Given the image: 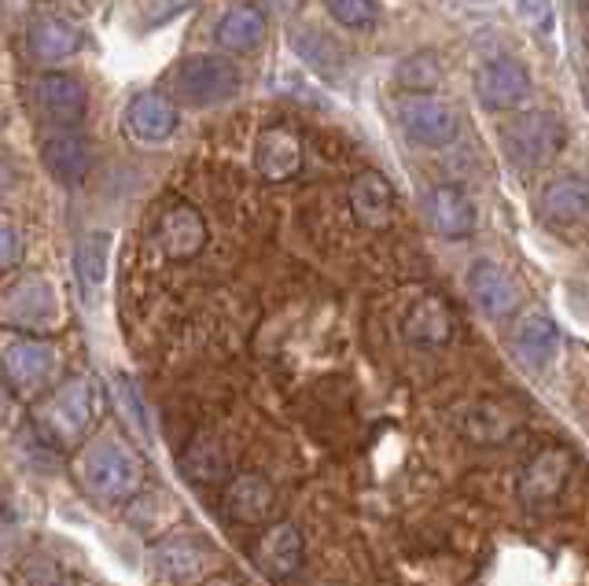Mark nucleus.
I'll list each match as a JSON object with an SVG mask.
<instances>
[{
    "mask_svg": "<svg viewBox=\"0 0 589 586\" xmlns=\"http://www.w3.org/2000/svg\"><path fill=\"white\" fill-rule=\"evenodd\" d=\"M108 410L103 384L92 373H71L55 381L33 406V424L52 446H82Z\"/></svg>",
    "mask_w": 589,
    "mask_h": 586,
    "instance_id": "f257e3e1",
    "label": "nucleus"
},
{
    "mask_svg": "<svg viewBox=\"0 0 589 586\" xmlns=\"http://www.w3.org/2000/svg\"><path fill=\"white\" fill-rule=\"evenodd\" d=\"M78 479H82V487L92 502L108 505V509H119V505H130L136 494L144 491L148 462L133 443L103 435V440L82 443V454H78Z\"/></svg>",
    "mask_w": 589,
    "mask_h": 586,
    "instance_id": "f03ea898",
    "label": "nucleus"
},
{
    "mask_svg": "<svg viewBox=\"0 0 589 586\" xmlns=\"http://www.w3.org/2000/svg\"><path fill=\"white\" fill-rule=\"evenodd\" d=\"M60 376V347L49 336H19L8 332L0 340V384L11 398L38 402Z\"/></svg>",
    "mask_w": 589,
    "mask_h": 586,
    "instance_id": "7ed1b4c3",
    "label": "nucleus"
},
{
    "mask_svg": "<svg viewBox=\"0 0 589 586\" xmlns=\"http://www.w3.org/2000/svg\"><path fill=\"white\" fill-rule=\"evenodd\" d=\"M505 159L524 174L546 170L568 148V125L552 111H516L498 125Z\"/></svg>",
    "mask_w": 589,
    "mask_h": 586,
    "instance_id": "20e7f679",
    "label": "nucleus"
},
{
    "mask_svg": "<svg viewBox=\"0 0 589 586\" xmlns=\"http://www.w3.org/2000/svg\"><path fill=\"white\" fill-rule=\"evenodd\" d=\"M217 568H222V554L206 538L195 532H181V527L155 538L152 554H148V572L166 586L206 583L217 576Z\"/></svg>",
    "mask_w": 589,
    "mask_h": 586,
    "instance_id": "39448f33",
    "label": "nucleus"
},
{
    "mask_svg": "<svg viewBox=\"0 0 589 586\" xmlns=\"http://www.w3.org/2000/svg\"><path fill=\"white\" fill-rule=\"evenodd\" d=\"M173 97L189 108H222L244 89V71L225 55H184L170 74Z\"/></svg>",
    "mask_w": 589,
    "mask_h": 586,
    "instance_id": "423d86ee",
    "label": "nucleus"
},
{
    "mask_svg": "<svg viewBox=\"0 0 589 586\" xmlns=\"http://www.w3.org/2000/svg\"><path fill=\"white\" fill-rule=\"evenodd\" d=\"M60 321V295L44 273H22L0 292V325L19 336H49Z\"/></svg>",
    "mask_w": 589,
    "mask_h": 586,
    "instance_id": "0eeeda50",
    "label": "nucleus"
},
{
    "mask_svg": "<svg viewBox=\"0 0 589 586\" xmlns=\"http://www.w3.org/2000/svg\"><path fill=\"white\" fill-rule=\"evenodd\" d=\"M390 111L406 141L417 148H449L460 133L457 108L435 93H398Z\"/></svg>",
    "mask_w": 589,
    "mask_h": 586,
    "instance_id": "6e6552de",
    "label": "nucleus"
},
{
    "mask_svg": "<svg viewBox=\"0 0 589 586\" xmlns=\"http://www.w3.org/2000/svg\"><path fill=\"white\" fill-rule=\"evenodd\" d=\"M33 108L55 130H78L89 111V89L78 74L67 71H44L33 78Z\"/></svg>",
    "mask_w": 589,
    "mask_h": 586,
    "instance_id": "1a4fd4ad",
    "label": "nucleus"
},
{
    "mask_svg": "<svg viewBox=\"0 0 589 586\" xmlns=\"http://www.w3.org/2000/svg\"><path fill=\"white\" fill-rule=\"evenodd\" d=\"M211 229H206L203 211H195L192 203H170L155 222V244L163 247L170 262H192L203 255Z\"/></svg>",
    "mask_w": 589,
    "mask_h": 586,
    "instance_id": "9d476101",
    "label": "nucleus"
},
{
    "mask_svg": "<svg viewBox=\"0 0 589 586\" xmlns=\"http://www.w3.org/2000/svg\"><path fill=\"white\" fill-rule=\"evenodd\" d=\"M303 163H306V144L292 125L276 122L270 130H262L258 141H254V170L270 185H284V181L298 178Z\"/></svg>",
    "mask_w": 589,
    "mask_h": 586,
    "instance_id": "9b49d317",
    "label": "nucleus"
},
{
    "mask_svg": "<svg viewBox=\"0 0 589 586\" xmlns=\"http://www.w3.org/2000/svg\"><path fill=\"white\" fill-rule=\"evenodd\" d=\"M530 71L516 55H494L476 71V93L487 111H516L530 97Z\"/></svg>",
    "mask_w": 589,
    "mask_h": 586,
    "instance_id": "f8f14e48",
    "label": "nucleus"
},
{
    "mask_svg": "<svg viewBox=\"0 0 589 586\" xmlns=\"http://www.w3.org/2000/svg\"><path fill=\"white\" fill-rule=\"evenodd\" d=\"M575 473V457L563 446H546L538 451L519 473V498L527 505H552L560 502V494L568 491Z\"/></svg>",
    "mask_w": 589,
    "mask_h": 586,
    "instance_id": "ddd939ff",
    "label": "nucleus"
},
{
    "mask_svg": "<svg viewBox=\"0 0 589 586\" xmlns=\"http://www.w3.org/2000/svg\"><path fill=\"white\" fill-rule=\"evenodd\" d=\"M468 292H471V299H476V306L483 310V314L494 317V321L512 317L516 310L524 306V289H519V281L490 259L471 262Z\"/></svg>",
    "mask_w": 589,
    "mask_h": 586,
    "instance_id": "4468645a",
    "label": "nucleus"
},
{
    "mask_svg": "<svg viewBox=\"0 0 589 586\" xmlns=\"http://www.w3.org/2000/svg\"><path fill=\"white\" fill-rule=\"evenodd\" d=\"M254 565H258L270 579H292L303 572V560H306V538L298 532L295 524H270L265 532L258 535V543L251 549Z\"/></svg>",
    "mask_w": 589,
    "mask_h": 586,
    "instance_id": "2eb2a0df",
    "label": "nucleus"
},
{
    "mask_svg": "<svg viewBox=\"0 0 589 586\" xmlns=\"http://www.w3.org/2000/svg\"><path fill=\"white\" fill-rule=\"evenodd\" d=\"M586 211H589V192L579 174L552 178L538 195V218L552 233H571V229H579L586 222Z\"/></svg>",
    "mask_w": 589,
    "mask_h": 586,
    "instance_id": "dca6fc26",
    "label": "nucleus"
},
{
    "mask_svg": "<svg viewBox=\"0 0 589 586\" xmlns=\"http://www.w3.org/2000/svg\"><path fill=\"white\" fill-rule=\"evenodd\" d=\"M427 222L443 240H468L479 225V211L460 185H435L424 200Z\"/></svg>",
    "mask_w": 589,
    "mask_h": 586,
    "instance_id": "f3484780",
    "label": "nucleus"
},
{
    "mask_svg": "<svg viewBox=\"0 0 589 586\" xmlns=\"http://www.w3.org/2000/svg\"><path fill=\"white\" fill-rule=\"evenodd\" d=\"M125 125H130V133L136 137V141L163 144L177 133V125H181L177 103H173L166 93H159V89H144V93H136L130 103H125Z\"/></svg>",
    "mask_w": 589,
    "mask_h": 586,
    "instance_id": "a211bd4d",
    "label": "nucleus"
},
{
    "mask_svg": "<svg viewBox=\"0 0 589 586\" xmlns=\"http://www.w3.org/2000/svg\"><path fill=\"white\" fill-rule=\"evenodd\" d=\"M41 163L60 185H82L92 170V144L78 130H52L41 141Z\"/></svg>",
    "mask_w": 589,
    "mask_h": 586,
    "instance_id": "6ab92c4d",
    "label": "nucleus"
},
{
    "mask_svg": "<svg viewBox=\"0 0 589 586\" xmlns=\"http://www.w3.org/2000/svg\"><path fill=\"white\" fill-rule=\"evenodd\" d=\"M30 55L38 63H63L82 49V30L60 11H38L27 30Z\"/></svg>",
    "mask_w": 589,
    "mask_h": 586,
    "instance_id": "aec40b11",
    "label": "nucleus"
},
{
    "mask_svg": "<svg viewBox=\"0 0 589 586\" xmlns=\"http://www.w3.org/2000/svg\"><path fill=\"white\" fill-rule=\"evenodd\" d=\"M508 343H512V354L527 370H546L560 354V329L549 314L535 310V314H524L516 321L512 340Z\"/></svg>",
    "mask_w": 589,
    "mask_h": 586,
    "instance_id": "412c9836",
    "label": "nucleus"
},
{
    "mask_svg": "<svg viewBox=\"0 0 589 586\" xmlns=\"http://www.w3.org/2000/svg\"><path fill=\"white\" fill-rule=\"evenodd\" d=\"M395 206H398V195L384 174L365 170V174H357L351 181V211L357 218V225L376 229L379 233V229H387L395 222Z\"/></svg>",
    "mask_w": 589,
    "mask_h": 586,
    "instance_id": "4be33fe9",
    "label": "nucleus"
},
{
    "mask_svg": "<svg viewBox=\"0 0 589 586\" xmlns=\"http://www.w3.org/2000/svg\"><path fill=\"white\" fill-rule=\"evenodd\" d=\"M225 513L240 524H270L276 516V491L265 476L244 473L225 487Z\"/></svg>",
    "mask_w": 589,
    "mask_h": 586,
    "instance_id": "5701e85b",
    "label": "nucleus"
},
{
    "mask_svg": "<svg viewBox=\"0 0 589 586\" xmlns=\"http://www.w3.org/2000/svg\"><path fill=\"white\" fill-rule=\"evenodd\" d=\"M265 27H270V22H265V11L258 4H251V0H244V4H233L217 19L214 41L222 44L225 52L247 55L265 41Z\"/></svg>",
    "mask_w": 589,
    "mask_h": 586,
    "instance_id": "b1692460",
    "label": "nucleus"
},
{
    "mask_svg": "<svg viewBox=\"0 0 589 586\" xmlns=\"http://www.w3.org/2000/svg\"><path fill=\"white\" fill-rule=\"evenodd\" d=\"M406 336L417 343H427V347L449 343V336H454V314H449V306L438 295L420 299L406 317Z\"/></svg>",
    "mask_w": 589,
    "mask_h": 586,
    "instance_id": "393cba45",
    "label": "nucleus"
},
{
    "mask_svg": "<svg viewBox=\"0 0 589 586\" xmlns=\"http://www.w3.org/2000/svg\"><path fill=\"white\" fill-rule=\"evenodd\" d=\"M108 266H111V233H85L78 240L74 247V270H78V281H82V289L92 292L100 289L103 281H108Z\"/></svg>",
    "mask_w": 589,
    "mask_h": 586,
    "instance_id": "a878e982",
    "label": "nucleus"
},
{
    "mask_svg": "<svg viewBox=\"0 0 589 586\" xmlns=\"http://www.w3.org/2000/svg\"><path fill=\"white\" fill-rule=\"evenodd\" d=\"M292 44H295L298 60L309 63V67H314V71H321V74H336L339 67H343V49H339V44L332 41L325 30L309 27V22L292 33Z\"/></svg>",
    "mask_w": 589,
    "mask_h": 586,
    "instance_id": "bb28decb",
    "label": "nucleus"
},
{
    "mask_svg": "<svg viewBox=\"0 0 589 586\" xmlns=\"http://www.w3.org/2000/svg\"><path fill=\"white\" fill-rule=\"evenodd\" d=\"M438 78H443V67H438L431 52L406 55L395 71V82L402 85V93H431V89L438 85Z\"/></svg>",
    "mask_w": 589,
    "mask_h": 586,
    "instance_id": "cd10ccee",
    "label": "nucleus"
},
{
    "mask_svg": "<svg viewBox=\"0 0 589 586\" xmlns=\"http://www.w3.org/2000/svg\"><path fill=\"white\" fill-rule=\"evenodd\" d=\"M328 16L346 30H368L379 19L376 0H325Z\"/></svg>",
    "mask_w": 589,
    "mask_h": 586,
    "instance_id": "c85d7f7f",
    "label": "nucleus"
},
{
    "mask_svg": "<svg viewBox=\"0 0 589 586\" xmlns=\"http://www.w3.org/2000/svg\"><path fill=\"white\" fill-rule=\"evenodd\" d=\"M516 16L524 19V27L538 30V33H552V0H516Z\"/></svg>",
    "mask_w": 589,
    "mask_h": 586,
    "instance_id": "c756f323",
    "label": "nucleus"
},
{
    "mask_svg": "<svg viewBox=\"0 0 589 586\" xmlns=\"http://www.w3.org/2000/svg\"><path fill=\"white\" fill-rule=\"evenodd\" d=\"M19 259H22V240H19V229L11 225L4 214H0V273L16 266Z\"/></svg>",
    "mask_w": 589,
    "mask_h": 586,
    "instance_id": "7c9ffc66",
    "label": "nucleus"
},
{
    "mask_svg": "<svg viewBox=\"0 0 589 586\" xmlns=\"http://www.w3.org/2000/svg\"><path fill=\"white\" fill-rule=\"evenodd\" d=\"M8 185H11V166H8V163H0V195L8 192Z\"/></svg>",
    "mask_w": 589,
    "mask_h": 586,
    "instance_id": "2f4dec72",
    "label": "nucleus"
},
{
    "mask_svg": "<svg viewBox=\"0 0 589 586\" xmlns=\"http://www.w3.org/2000/svg\"><path fill=\"white\" fill-rule=\"evenodd\" d=\"M575 4V11H579V16H586V0H571Z\"/></svg>",
    "mask_w": 589,
    "mask_h": 586,
    "instance_id": "473e14b6",
    "label": "nucleus"
}]
</instances>
